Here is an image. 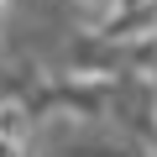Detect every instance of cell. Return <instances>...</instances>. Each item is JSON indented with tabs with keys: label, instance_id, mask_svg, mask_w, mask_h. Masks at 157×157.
Here are the masks:
<instances>
[{
	"label": "cell",
	"instance_id": "6da1fadb",
	"mask_svg": "<svg viewBox=\"0 0 157 157\" xmlns=\"http://www.w3.org/2000/svg\"><path fill=\"white\" fill-rule=\"evenodd\" d=\"M121 6H136V0H121ZM121 6H115V11H121Z\"/></svg>",
	"mask_w": 157,
	"mask_h": 157
}]
</instances>
